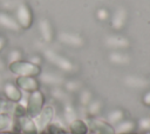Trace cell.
Returning <instances> with one entry per match:
<instances>
[{"label":"cell","instance_id":"f546056e","mask_svg":"<svg viewBox=\"0 0 150 134\" xmlns=\"http://www.w3.org/2000/svg\"><path fill=\"white\" fill-rule=\"evenodd\" d=\"M143 102H144L145 105L150 106V92H148V93L144 94V96H143Z\"/></svg>","mask_w":150,"mask_h":134},{"label":"cell","instance_id":"5bb4252c","mask_svg":"<svg viewBox=\"0 0 150 134\" xmlns=\"http://www.w3.org/2000/svg\"><path fill=\"white\" fill-rule=\"evenodd\" d=\"M105 43L108 45V47H111V48H124V47H128L129 41L125 38L120 35H110L105 39Z\"/></svg>","mask_w":150,"mask_h":134},{"label":"cell","instance_id":"cb8c5ba5","mask_svg":"<svg viewBox=\"0 0 150 134\" xmlns=\"http://www.w3.org/2000/svg\"><path fill=\"white\" fill-rule=\"evenodd\" d=\"M91 101V94L90 92L88 91H83L81 94H80V102L83 105V106H88Z\"/></svg>","mask_w":150,"mask_h":134},{"label":"cell","instance_id":"52a82bcc","mask_svg":"<svg viewBox=\"0 0 150 134\" xmlns=\"http://www.w3.org/2000/svg\"><path fill=\"white\" fill-rule=\"evenodd\" d=\"M18 126H19V129L23 133V134H36L39 130H38V127L35 125V121L33 118L30 116H27V115H23L21 118H18Z\"/></svg>","mask_w":150,"mask_h":134},{"label":"cell","instance_id":"3957f363","mask_svg":"<svg viewBox=\"0 0 150 134\" xmlns=\"http://www.w3.org/2000/svg\"><path fill=\"white\" fill-rule=\"evenodd\" d=\"M15 20L18 21L20 27L23 28L30 27V25L33 24V18H32V12L27 5L19 4L15 7Z\"/></svg>","mask_w":150,"mask_h":134},{"label":"cell","instance_id":"4fadbf2b","mask_svg":"<svg viewBox=\"0 0 150 134\" xmlns=\"http://www.w3.org/2000/svg\"><path fill=\"white\" fill-rule=\"evenodd\" d=\"M69 129L71 134H88L89 127L88 125L81 120V119H75L69 123Z\"/></svg>","mask_w":150,"mask_h":134},{"label":"cell","instance_id":"8fae6325","mask_svg":"<svg viewBox=\"0 0 150 134\" xmlns=\"http://www.w3.org/2000/svg\"><path fill=\"white\" fill-rule=\"evenodd\" d=\"M125 22H127V12L124 8H118L111 19V25L114 28L121 29L125 25Z\"/></svg>","mask_w":150,"mask_h":134},{"label":"cell","instance_id":"9a60e30c","mask_svg":"<svg viewBox=\"0 0 150 134\" xmlns=\"http://www.w3.org/2000/svg\"><path fill=\"white\" fill-rule=\"evenodd\" d=\"M0 25L5 26L6 28L8 29H12V31H19L20 29V26L18 24V21L8 15V14H5V13H0Z\"/></svg>","mask_w":150,"mask_h":134},{"label":"cell","instance_id":"7402d4cb","mask_svg":"<svg viewBox=\"0 0 150 134\" xmlns=\"http://www.w3.org/2000/svg\"><path fill=\"white\" fill-rule=\"evenodd\" d=\"M13 121L12 119L9 118L8 114L6 113H0V130H5V129H8L11 128Z\"/></svg>","mask_w":150,"mask_h":134},{"label":"cell","instance_id":"83f0119b","mask_svg":"<svg viewBox=\"0 0 150 134\" xmlns=\"http://www.w3.org/2000/svg\"><path fill=\"white\" fill-rule=\"evenodd\" d=\"M138 126L142 128V129H150V121H149V119H142L141 121H139V123H138Z\"/></svg>","mask_w":150,"mask_h":134},{"label":"cell","instance_id":"4dcf8cb0","mask_svg":"<svg viewBox=\"0 0 150 134\" xmlns=\"http://www.w3.org/2000/svg\"><path fill=\"white\" fill-rule=\"evenodd\" d=\"M4 46H5V40L2 38H0V51L4 48Z\"/></svg>","mask_w":150,"mask_h":134},{"label":"cell","instance_id":"2e32d148","mask_svg":"<svg viewBox=\"0 0 150 134\" xmlns=\"http://www.w3.org/2000/svg\"><path fill=\"white\" fill-rule=\"evenodd\" d=\"M39 29H40V33H41V36L45 41L49 42L52 39H53V29L50 27V24L47 21V20H40L39 22Z\"/></svg>","mask_w":150,"mask_h":134},{"label":"cell","instance_id":"ffe728a7","mask_svg":"<svg viewBox=\"0 0 150 134\" xmlns=\"http://www.w3.org/2000/svg\"><path fill=\"white\" fill-rule=\"evenodd\" d=\"M41 79L47 85H60L62 82V78L54 73H43L41 74Z\"/></svg>","mask_w":150,"mask_h":134},{"label":"cell","instance_id":"44dd1931","mask_svg":"<svg viewBox=\"0 0 150 134\" xmlns=\"http://www.w3.org/2000/svg\"><path fill=\"white\" fill-rule=\"evenodd\" d=\"M63 116L66 119L67 122H71L75 119H77V113L75 110V108L70 105V103H66L64 105V109H63Z\"/></svg>","mask_w":150,"mask_h":134},{"label":"cell","instance_id":"d6986e66","mask_svg":"<svg viewBox=\"0 0 150 134\" xmlns=\"http://www.w3.org/2000/svg\"><path fill=\"white\" fill-rule=\"evenodd\" d=\"M109 59H110L111 62L117 63V65H125L130 61V59L127 54H123V53H120V52H112L109 55Z\"/></svg>","mask_w":150,"mask_h":134},{"label":"cell","instance_id":"484cf974","mask_svg":"<svg viewBox=\"0 0 150 134\" xmlns=\"http://www.w3.org/2000/svg\"><path fill=\"white\" fill-rule=\"evenodd\" d=\"M20 59H21V55H20V52H19V51H13V52L9 54V63L20 61Z\"/></svg>","mask_w":150,"mask_h":134},{"label":"cell","instance_id":"30bf717a","mask_svg":"<svg viewBox=\"0 0 150 134\" xmlns=\"http://www.w3.org/2000/svg\"><path fill=\"white\" fill-rule=\"evenodd\" d=\"M59 39L61 42H63L68 46H73V47H80L83 43V40L79 35L70 34V33H60Z\"/></svg>","mask_w":150,"mask_h":134},{"label":"cell","instance_id":"6da1fadb","mask_svg":"<svg viewBox=\"0 0 150 134\" xmlns=\"http://www.w3.org/2000/svg\"><path fill=\"white\" fill-rule=\"evenodd\" d=\"M43 102H45V96L39 89L30 93V95L28 96L27 102H26V112H27L28 116L34 119L42 110Z\"/></svg>","mask_w":150,"mask_h":134},{"label":"cell","instance_id":"9c48e42d","mask_svg":"<svg viewBox=\"0 0 150 134\" xmlns=\"http://www.w3.org/2000/svg\"><path fill=\"white\" fill-rule=\"evenodd\" d=\"M4 93H5L6 98H7L8 100L13 101V102H19V101H21V99H22V93H21V91H20L14 83H12V82L5 83V86H4Z\"/></svg>","mask_w":150,"mask_h":134},{"label":"cell","instance_id":"7a4b0ae2","mask_svg":"<svg viewBox=\"0 0 150 134\" xmlns=\"http://www.w3.org/2000/svg\"><path fill=\"white\" fill-rule=\"evenodd\" d=\"M9 69L12 73L19 76H34L41 73V69L38 65H34L32 62H23V61L12 62L9 65Z\"/></svg>","mask_w":150,"mask_h":134},{"label":"cell","instance_id":"603a6c76","mask_svg":"<svg viewBox=\"0 0 150 134\" xmlns=\"http://www.w3.org/2000/svg\"><path fill=\"white\" fill-rule=\"evenodd\" d=\"M101 102L100 101H90V103L87 106V110H88V114L91 115V116H95L100 113L101 110Z\"/></svg>","mask_w":150,"mask_h":134},{"label":"cell","instance_id":"5b68a950","mask_svg":"<svg viewBox=\"0 0 150 134\" xmlns=\"http://www.w3.org/2000/svg\"><path fill=\"white\" fill-rule=\"evenodd\" d=\"M89 129H91L95 134H115V129L114 127L103 120L100 119H93L90 120V122L88 123Z\"/></svg>","mask_w":150,"mask_h":134},{"label":"cell","instance_id":"e0dca14e","mask_svg":"<svg viewBox=\"0 0 150 134\" xmlns=\"http://www.w3.org/2000/svg\"><path fill=\"white\" fill-rule=\"evenodd\" d=\"M125 83L134 88H143L148 86V81L145 79H142L139 76H127L124 79Z\"/></svg>","mask_w":150,"mask_h":134},{"label":"cell","instance_id":"ac0fdd59","mask_svg":"<svg viewBox=\"0 0 150 134\" xmlns=\"http://www.w3.org/2000/svg\"><path fill=\"white\" fill-rule=\"evenodd\" d=\"M124 119H125V114H124L123 110H121V109H114V110H111L108 114V121L107 122H109L111 126L112 125L116 126L117 123H120Z\"/></svg>","mask_w":150,"mask_h":134},{"label":"cell","instance_id":"ba28073f","mask_svg":"<svg viewBox=\"0 0 150 134\" xmlns=\"http://www.w3.org/2000/svg\"><path fill=\"white\" fill-rule=\"evenodd\" d=\"M16 83L23 92L33 93L39 89V82L33 76H19L16 79Z\"/></svg>","mask_w":150,"mask_h":134},{"label":"cell","instance_id":"7c38bea8","mask_svg":"<svg viewBox=\"0 0 150 134\" xmlns=\"http://www.w3.org/2000/svg\"><path fill=\"white\" fill-rule=\"evenodd\" d=\"M135 128H136V123L134 121L127 120V119H124L123 121H121L120 123H117L114 127L115 134H130Z\"/></svg>","mask_w":150,"mask_h":134},{"label":"cell","instance_id":"d4e9b609","mask_svg":"<svg viewBox=\"0 0 150 134\" xmlns=\"http://www.w3.org/2000/svg\"><path fill=\"white\" fill-rule=\"evenodd\" d=\"M53 95L57 99V100H62V101H66L67 99H68V95H67V93H64L62 89H60V88H54L53 89Z\"/></svg>","mask_w":150,"mask_h":134},{"label":"cell","instance_id":"8992f818","mask_svg":"<svg viewBox=\"0 0 150 134\" xmlns=\"http://www.w3.org/2000/svg\"><path fill=\"white\" fill-rule=\"evenodd\" d=\"M45 55H46V58H47L49 61H52L53 63H55L57 67L62 68L63 71H67V72H68V71H71V69H73V63H71L69 60H67L66 58H63V56L56 54L55 52L48 49V51L45 52Z\"/></svg>","mask_w":150,"mask_h":134},{"label":"cell","instance_id":"1f68e13d","mask_svg":"<svg viewBox=\"0 0 150 134\" xmlns=\"http://www.w3.org/2000/svg\"><path fill=\"white\" fill-rule=\"evenodd\" d=\"M149 121H150V119H149Z\"/></svg>","mask_w":150,"mask_h":134},{"label":"cell","instance_id":"4316f807","mask_svg":"<svg viewBox=\"0 0 150 134\" xmlns=\"http://www.w3.org/2000/svg\"><path fill=\"white\" fill-rule=\"evenodd\" d=\"M80 82H77V81H69L68 83H67V89L68 91H70V92H75V91H77L79 88H80Z\"/></svg>","mask_w":150,"mask_h":134},{"label":"cell","instance_id":"277c9868","mask_svg":"<svg viewBox=\"0 0 150 134\" xmlns=\"http://www.w3.org/2000/svg\"><path fill=\"white\" fill-rule=\"evenodd\" d=\"M54 119V108L52 106H46L42 108V110L34 118L35 125L38 127V130L46 129Z\"/></svg>","mask_w":150,"mask_h":134},{"label":"cell","instance_id":"f1b7e54d","mask_svg":"<svg viewBox=\"0 0 150 134\" xmlns=\"http://www.w3.org/2000/svg\"><path fill=\"white\" fill-rule=\"evenodd\" d=\"M108 12L105 11V9H98V12H97V16H98V19L100 20H105L107 18H108Z\"/></svg>","mask_w":150,"mask_h":134}]
</instances>
